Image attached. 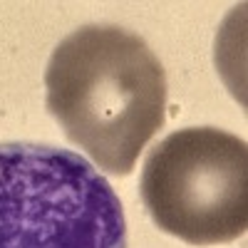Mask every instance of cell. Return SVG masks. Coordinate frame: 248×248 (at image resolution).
<instances>
[{"label":"cell","instance_id":"6da1fadb","mask_svg":"<svg viewBox=\"0 0 248 248\" xmlns=\"http://www.w3.org/2000/svg\"><path fill=\"white\" fill-rule=\"evenodd\" d=\"M45 105L97 169L127 176L167 119V75L144 40L117 25L62 37L45 70Z\"/></svg>","mask_w":248,"mask_h":248},{"label":"cell","instance_id":"7a4b0ae2","mask_svg":"<svg viewBox=\"0 0 248 248\" xmlns=\"http://www.w3.org/2000/svg\"><path fill=\"white\" fill-rule=\"evenodd\" d=\"M0 248H129L122 201L77 152L0 141Z\"/></svg>","mask_w":248,"mask_h":248},{"label":"cell","instance_id":"3957f363","mask_svg":"<svg viewBox=\"0 0 248 248\" xmlns=\"http://www.w3.org/2000/svg\"><path fill=\"white\" fill-rule=\"evenodd\" d=\"M139 189L159 231L191 246L231 243L248 229L246 141L216 127L176 129L147 154Z\"/></svg>","mask_w":248,"mask_h":248}]
</instances>
